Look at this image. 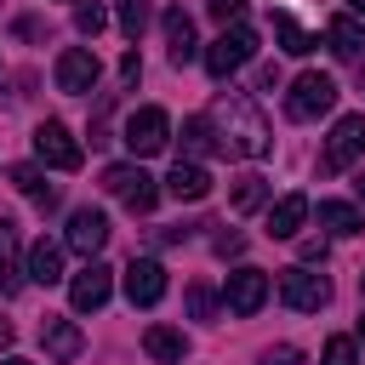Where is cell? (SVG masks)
Masks as SVG:
<instances>
[{"mask_svg": "<svg viewBox=\"0 0 365 365\" xmlns=\"http://www.w3.org/2000/svg\"><path fill=\"white\" fill-rule=\"evenodd\" d=\"M165 143H171V120H165V108H137V114L125 120V148H131L137 160L160 154Z\"/></svg>", "mask_w": 365, "mask_h": 365, "instance_id": "cell-6", "label": "cell"}, {"mask_svg": "<svg viewBox=\"0 0 365 365\" xmlns=\"http://www.w3.org/2000/svg\"><path fill=\"white\" fill-rule=\"evenodd\" d=\"M23 274H17V222L0 217V297H17Z\"/></svg>", "mask_w": 365, "mask_h": 365, "instance_id": "cell-20", "label": "cell"}, {"mask_svg": "<svg viewBox=\"0 0 365 365\" xmlns=\"http://www.w3.org/2000/svg\"><path fill=\"white\" fill-rule=\"evenodd\" d=\"M325 40H331L336 57H359V51H365V23H359V17H331Z\"/></svg>", "mask_w": 365, "mask_h": 365, "instance_id": "cell-21", "label": "cell"}, {"mask_svg": "<svg viewBox=\"0 0 365 365\" xmlns=\"http://www.w3.org/2000/svg\"><path fill=\"white\" fill-rule=\"evenodd\" d=\"M251 57H257V34H251V29H240V23H234V29H222V34L205 46V68H211V80L240 74Z\"/></svg>", "mask_w": 365, "mask_h": 365, "instance_id": "cell-2", "label": "cell"}, {"mask_svg": "<svg viewBox=\"0 0 365 365\" xmlns=\"http://www.w3.org/2000/svg\"><path fill=\"white\" fill-rule=\"evenodd\" d=\"M34 154H40L46 165H57V171H80V143L68 137L63 120H40V125H34Z\"/></svg>", "mask_w": 365, "mask_h": 365, "instance_id": "cell-7", "label": "cell"}, {"mask_svg": "<svg viewBox=\"0 0 365 365\" xmlns=\"http://www.w3.org/2000/svg\"><path fill=\"white\" fill-rule=\"evenodd\" d=\"M165 46H171V63L182 68V63H194V23H188V11L177 6V11H165Z\"/></svg>", "mask_w": 365, "mask_h": 365, "instance_id": "cell-19", "label": "cell"}, {"mask_svg": "<svg viewBox=\"0 0 365 365\" xmlns=\"http://www.w3.org/2000/svg\"><path fill=\"white\" fill-rule=\"evenodd\" d=\"M103 188H108L114 200H125V211H137V217H148L154 200H160V188H154V177H148L143 165H108V171H103Z\"/></svg>", "mask_w": 365, "mask_h": 365, "instance_id": "cell-4", "label": "cell"}, {"mask_svg": "<svg viewBox=\"0 0 365 365\" xmlns=\"http://www.w3.org/2000/svg\"><path fill=\"white\" fill-rule=\"evenodd\" d=\"M68 245H74L80 257H97V251L108 245V217L91 211V205H80V211L68 217Z\"/></svg>", "mask_w": 365, "mask_h": 365, "instance_id": "cell-13", "label": "cell"}, {"mask_svg": "<svg viewBox=\"0 0 365 365\" xmlns=\"http://www.w3.org/2000/svg\"><path fill=\"white\" fill-rule=\"evenodd\" d=\"M348 6H354V11H359V17H365V0H348Z\"/></svg>", "mask_w": 365, "mask_h": 365, "instance_id": "cell-38", "label": "cell"}, {"mask_svg": "<svg viewBox=\"0 0 365 365\" xmlns=\"http://www.w3.org/2000/svg\"><path fill=\"white\" fill-rule=\"evenodd\" d=\"M217 125H222V154H245V160H257V154H268V120L257 114V103L245 97V91H228L222 103H217V114H211Z\"/></svg>", "mask_w": 365, "mask_h": 365, "instance_id": "cell-1", "label": "cell"}, {"mask_svg": "<svg viewBox=\"0 0 365 365\" xmlns=\"http://www.w3.org/2000/svg\"><path fill=\"white\" fill-rule=\"evenodd\" d=\"M222 297H228V314L251 319V314L268 302V274H262V268H234L228 285H222Z\"/></svg>", "mask_w": 365, "mask_h": 365, "instance_id": "cell-9", "label": "cell"}, {"mask_svg": "<svg viewBox=\"0 0 365 365\" xmlns=\"http://www.w3.org/2000/svg\"><path fill=\"white\" fill-rule=\"evenodd\" d=\"M365 148V114H342L331 125V143H325V171H348Z\"/></svg>", "mask_w": 365, "mask_h": 365, "instance_id": "cell-10", "label": "cell"}, {"mask_svg": "<svg viewBox=\"0 0 365 365\" xmlns=\"http://www.w3.org/2000/svg\"><path fill=\"white\" fill-rule=\"evenodd\" d=\"M165 194L194 205V200H205V194H211V171H205L200 160H177V165H171V177H165Z\"/></svg>", "mask_w": 365, "mask_h": 365, "instance_id": "cell-15", "label": "cell"}, {"mask_svg": "<svg viewBox=\"0 0 365 365\" xmlns=\"http://www.w3.org/2000/svg\"><path fill=\"white\" fill-rule=\"evenodd\" d=\"M262 200H268V177H257V171L234 177V194H228V205H234V211H257Z\"/></svg>", "mask_w": 365, "mask_h": 365, "instance_id": "cell-25", "label": "cell"}, {"mask_svg": "<svg viewBox=\"0 0 365 365\" xmlns=\"http://www.w3.org/2000/svg\"><path fill=\"white\" fill-rule=\"evenodd\" d=\"M97 74H103V63H97V51H86V46H68V51L57 57V91H68V97H86V91L97 86Z\"/></svg>", "mask_w": 365, "mask_h": 365, "instance_id": "cell-8", "label": "cell"}, {"mask_svg": "<svg viewBox=\"0 0 365 365\" xmlns=\"http://www.w3.org/2000/svg\"><path fill=\"white\" fill-rule=\"evenodd\" d=\"M143 29H148V0H120V34L137 46Z\"/></svg>", "mask_w": 365, "mask_h": 365, "instance_id": "cell-27", "label": "cell"}, {"mask_svg": "<svg viewBox=\"0 0 365 365\" xmlns=\"http://www.w3.org/2000/svg\"><path fill=\"white\" fill-rule=\"evenodd\" d=\"M0 365H34V359H0Z\"/></svg>", "mask_w": 365, "mask_h": 365, "instance_id": "cell-39", "label": "cell"}, {"mask_svg": "<svg viewBox=\"0 0 365 365\" xmlns=\"http://www.w3.org/2000/svg\"><path fill=\"white\" fill-rule=\"evenodd\" d=\"M108 291H114V268H108V262H86V268L74 274V285H68V302H74L80 314H97V308L108 302Z\"/></svg>", "mask_w": 365, "mask_h": 365, "instance_id": "cell-11", "label": "cell"}, {"mask_svg": "<svg viewBox=\"0 0 365 365\" xmlns=\"http://www.w3.org/2000/svg\"><path fill=\"white\" fill-rule=\"evenodd\" d=\"M125 297H131V308H154V302L165 297V268H160L154 257H137V262L125 268Z\"/></svg>", "mask_w": 365, "mask_h": 365, "instance_id": "cell-12", "label": "cell"}, {"mask_svg": "<svg viewBox=\"0 0 365 365\" xmlns=\"http://www.w3.org/2000/svg\"><path fill=\"white\" fill-rule=\"evenodd\" d=\"M188 308H194V319H211V291L194 285V291H188Z\"/></svg>", "mask_w": 365, "mask_h": 365, "instance_id": "cell-32", "label": "cell"}, {"mask_svg": "<svg viewBox=\"0 0 365 365\" xmlns=\"http://www.w3.org/2000/svg\"><path fill=\"white\" fill-rule=\"evenodd\" d=\"M359 336H365V314H359Z\"/></svg>", "mask_w": 365, "mask_h": 365, "instance_id": "cell-41", "label": "cell"}, {"mask_svg": "<svg viewBox=\"0 0 365 365\" xmlns=\"http://www.w3.org/2000/svg\"><path fill=\"white\" fill-rule=\"evenodd\" d=\"M279 297H285V308H297V314H319V308L331 302V279L314 274V268H279Z\"/></svg>", "mask_w": 365, "mask_h": 365, "instance_id": "cell-5", "label": "cell"}, {"mask_svg": "<svg viewBox=\"0 0 365 365\" xmlns=\"http://www.w3.org/2000/svg\"><path fill=\"white\" fill-rule=\"evenodd\" d=\"M308 211H314L308 194H285V200H274V205H268V240H291V234L302 228Z\"/></svg>", "mask_w": 365, "mask_h": 365, "instance_id": "cell-16", "label": "cell"}, {"mask_svg": "<svg viewBox=\"0 0 365 365\" xmlns=\"http://www.w3.org/2000/svg\"><path fill=\"white\" fill-rule=\"evenodd\" d=\"M359 91H365V68H359Z\"/></svg>", "mask_w": 365, "mask_h": 365, "instance_id": "cell-40", "label": "cell"}, {"mask_svg": "<svg viewBox=\"0 0 365 365\" xmlns=\"http://www.w3.org/2000/svg\"><path fill=\"white\" fill-rule=\"evenodd\" d=\"M245 251V234H217V257H240Z\"/></svg>", "mask_w": 365, "mask_h": 365, "instance_id": "cell-34", "label": "cell"}, {"mask_svg": "<svg viewBox=\"0 0 365 365\" xmlns=\"http://www.w3.org/2000/svg\"><path fill=\"white\" fill-rule=\"evenodd\" d=\"M29 279L34 285H57L63 279V245L57 240H34L29 245Z\"/></svg>", "mask_w": 365, "mask_h": 365, "instance_id": "cell-18", "label": "cell"}, {"mask_svg": "<svg viewBox=\"0 0 365 365\" xmlns=\"http://www.w3.org/2000/svg\"><path fill=\"white\" fill-rule=\"evenodd\" d=\"M336 108V80L331 74H297V86H291V97H285V114L291 120H319V114H331Z\"/></svg>", "mask_w": 365, "mask_h": 365, "instance_id": "cell-3", "label": "cell"}, {"mask_svg": "<svg viewBox=\"0 0 365 365\" xmlns=\"http://www.w3.org/2000/svg\"><path fill=\"white\" fill-rule=\"evenodd\" d=\"M354 194H359V205H365V171H359V177H354Z\"/></svg>", "mask_w": 365, "mask_h": 365, "instance_id": "cell-37", "label": "cell"}, {"mask_svg": "<svg viewBox=\"0 0 365 365\" xmlns=\"http://www.w3.org/2000/svg\"><path fill=\"white\" fill-rule=\"evenodd\" d=\"M274 34H279V46H285L291 57H308V51H314V34H302V29H297V23L285 17V11L274 17Z\"/></svg>", "mask_w": 365, "mask_h": 365, "instance_id": "cell-26", "label": "cell"}, {"mask_svg": "<svg viewBox=\"0 0 365 365\" xmlns=\"http://www.w3.org/2000/svg\"><path fill=\"white\" fill-rule=\"evenodd\" d=\"M103 23H108V11H103V6H97V0H91V6H80V11H74V29H80V34H91V40H97V34H103Z\"/></svg>", "mask_w": 365, "mask_h": 365, "instance_id": "cell-28", "label": "cell"}, {"mask_svg": "<svg viewBox=\"0 0 365 365\" xmlns=\"http://www.w3.org/2000/svg\"><path fill=\"white\" fill-rule=\"evenodd\" d=\"M297 251H302V262H325V240H319V234H314V240H302Z\"/></svg>", "mask_w": 365, "mask_h": 365, "instance_id": "cell-35", "label": "cell"}, {"mask_svg": "<svg viewBox=\"0 0 365 365\" xmlns=\"http://www.w3.org/2000/svg\"><path fill=\"white\" fill-rule=\"evenodd\" d=\"M40 342H46V354L51 359H80V348H86V336H80V325L74 319H63V314H46L40 319Z\"/></svg>", "mask_w": 365, "mask_h": 365, "instance_id": "cell-14", "label": "cell"}, {"mask_svg": "<svg viewBox=\"0 0 365 365\" xmlns=\"http://www.w3.org/2000/svg\"><path fill=\"white\" fill-rule=\"evenodd\" d=\"M143 354H148V359H160V365H182L188 336H182L177 325H148V331H143Z\"/></svg>", "mask_w": 365, "mask_h": 365, "instance_id": "cell-17", "label": "cell"}, {"mask_svg": "<svg viewBox=\"0 0 365 365\" xmlns=\"http://www.w3.org/2000/svg\"><path fill=\"white\" fill-rule=\"evenodd\" d=\"M211 148H222V137H211V120H205V114H188V120H182V154L200 160V154H211Z\"/></svg>", "mask_w": 365, "mask_h": 365, "instance_id": "cell-23", "label": "cell"}, {"mask_svg": "<svg viewBox=\"0 0 365 365\" xmlns=\"http://www.w3.org/2000/svg\"><path fill=\"white\" fill-rule=\"evenodd\" d=\"M262 365H308V359H302L297 348H268V354H262Z\"/></svg>", "mask_w": 365, "mask_h": 365, "instance_id": "cell-33", "label": "cell"}, {"mask_svg": "<svg viewBox=\"0 0 365 365\" xmlns=\"http://www.w3.org/2000/svg\"><path fill=\"white\" fill-rule=\"evenodd\" d=\"M120 80H125V86H137V80H143V57H137V51H125V57H120Z\"/></svg>", "mask_w": 365, "mask_h": 365, "instance_id": "cell-31", "label": "cell"}, {"mask_svg": "<svg viewBox=\"0 0 365 365\" xmlns=\"http://www.w3.org/2000/svg\"><path fill=\"white\" fill-rule=\"evenodd\" d=\"M6 342H11V319H0V348H6Z\"/></svg>", "mask_w": 365, "mask_h": 365, "instance_id": "cell-36", "label": "cell"}, {"mask_svg": "<svg viewBox=\"0 0 365 365\" xmlns=\"http://www.w3.org/2000/svg\"><path fill=\"white\" fill-rule=\"evenodd\" d=\"M319 365H359V354H354V342H348V336H331V342H325V354H319Z\"/></svg>", "mask_w": 365, "mask_h": 365, "instance_id": "cell-29", "label": "cell"}, {"mask_svg": "<svg viewBox=\"0 0 365 365\" xmlns=\"http://www.w3.org/2000/svg\"><path fill=\"white\" fill-rule=\"evenodd\" d=\"M205 11L228 29V23H240V17H245V0H205Z\"/></svg>", "mask_w": 365, "mask_h": 365, "instance_id": "cell-30", "label": "cell"}, {"mask_svg": "<svg viewBox=\"0 0 365 365\" xmlns=\"http://www.w3.org/2000/svg\"><path fill=\"white\" fill-rule=\"evenodd\" d=\"M11 182H17L40 211H51V205H57V188L46 182V171H40V165H11Z\"/></svg>", "mask_w": 365, "mask_h": 365, "instance_id": "cell-22", "label": "cell"}, {"mask_svg": "<svg viewBox=\"0 0 365 365\" xmlns=\"http://www.w3.org/2000/svg\"><path fill=\"white\" fill-rule=\"evenodd\" d=\"M319 228L348 240V234H359L365 222H359V211H354V205H342V200H319Z\"/></svg>", "mask_w": 365, "mask_h": 365, "instance_id": "cell-24", "label": "cell"}]
</instances>
